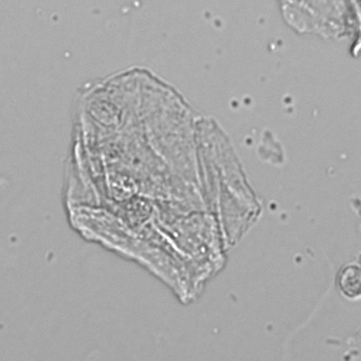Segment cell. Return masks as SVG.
Here are the masks:
<instances>
[{
    "label": "cell",
    "instance_id": "1",
    "mask_svg": "<svg viewBox=\"0 0 361 361\" xmlns=\"http://www.w3.org/2000/svg\"><path fill=\"white\" fill-rule=\"evenodd\" d=\"M361 271L360 265L349 264L341 271L338 286L341 291L350 298L360 294Z\"/></svg>",
    "mask_w": 361,
    "mask_h": 361
}]
</instances>
